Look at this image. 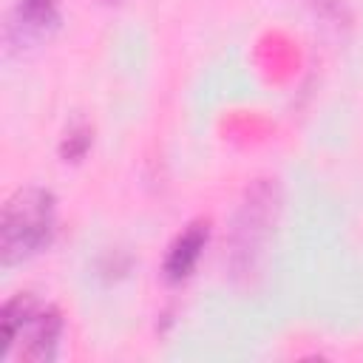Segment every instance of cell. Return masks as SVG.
Masks as SVG:
<instances>
[{
  "label": "cell",
  "mask_w": 363,
  "mask_h": 363,
  "mask_svg": "<svg viewBox=\"0 0 363 363\" xmlns=\"http://www.w3.org/2000/svg\"><path fill=\"white\" fill-rule=\"evenodd\" d=\"M3 346L0 354L9 357L14 343H23V360L43 363L57 354L60 335H62V318L54 306L40 303L34 295L20 292L3 306Z\"/></svg>",
  "instance_id": "6da1fadb"
},
{
  "label": "cell",
  "mask_w": 363,
  "mask_h": 363,
  "mask_svg": "<svg viewBox=\"0 0 363 363\" xmlns=\"http://www.w3.org/2000/svg\"><path fill=\"white\" fill-rule=\"evenodd\" d=\"M54 233V196L43 187L17 190L3 207L0 250L3 264L23 261L40 252Z\"/></svg>",
  "instance_id": "7a4b0ae2"
},
{
  "label": "cell",
  "mask_w": 363,
  "mask_h": 363,
  "mask_svg": "<svg viewBox=\"0 0 363 363\" xmlns=\"http://www.w3.org/2000/svg\"><path fill=\"white\" fill-rule=\"evenodd\" d=\"M275 213H278L275 182L258 179L252 187H247L230 233V267L235 269V275H247L255 267L275 224Z\"/></svg>",
  "instance_id": "3957f363"
},
{
  "label": "cell",
  "mask_w": 363,
  "mask_h": 363,
  "mask_svg": "<svg viewBox=\"0 0 363 363\" xmlns=\"http://www.w3.org/2000/svg\"><path fill=\"white\" fill-rule=\"evenodd\" d=\"M57 11H60V0H17L6 28L9 40L17 45L40 40L57 23Z\"/></svg>",
  "instance_id": "277c9868"
},
{
  "label": "cell",
  "mask_w": 363,
  "mask_h": 363,
  "mask_svg": "<svg viewBox=\"0 0 363 363\" xmlns=\"http://www.w3.org/2000/svg\"><path fill=\"white\" fill-rule=\"evenodd\" d=\"M207 244V224L196 221L190 224L167 250V258H164V278L167 281H182L193 272L196 261L201 258V250Z\"/></svg>",
  "instance_id": "5b68a950"
},
{
  "label": "cell",
  "mask_w": 363,
  "mask_h": 363,
  "mask_svg": "<svg viewBox=\"0 0 363 363\" xmlns=\"http://www.w3.org/2000/svg\"><path fill=\"white\" fill-rule=\"evenodd\" d=\"M88 145H91V130H88V128H77V130L68 133V139H65V145H62V153H65L68 159H79V156L88 150Z\"/></svg>",
  "instance_id": "8992f818"
}]
</instances>
